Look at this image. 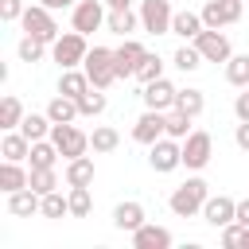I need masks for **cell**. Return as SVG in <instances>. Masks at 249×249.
Listing matches in <instances>:
<instances>
[{"label":"cell","mask_w":249,"mask_h":249,"mask_svg":"<svg viewBox=\"0 0 249 249\" xmlns=\"http://www.w3.org/2000/svg\"><path fill=\"white\" fill-rule=\"evenodd\" d=\"M39 210H43V195H39V191L19 187V191L8 195V214H16V218H31V214H39Z\"/></svg>","instance_id":"cell-17"},{"label":"cell","mask_w":249,"mask_h":249,"mask_svg":"<svg viewBox=\"0 0 249 249\" xmlns=\"http://www.w3.org/2000/svg\"><path fill=\"white\" fill-rule=\"evenodd\" d=\"M105 16H109L105 0H78V4L70 8V23H74V31H82V35L105 27Z\"/></svg>","instance_id":"cell-8"},{"label":"cell","mask_w":249,"mask_h":249,"mask_svg":"<svg viewBox=\"0 0 249 249\" xmlns=\"http://www.w3.org/2000/svg\"><path fill=\"white\" fill-rule=\"evenodd\" d=\"M39 4H47V8H51V12H58V8H74V4H78V0H39Z\"/></svg>","instance_id":"cell-45"},{"label":"cell","mask_w":249,"mask_h":249,"mask_svg":"<svg viewBox=\"0 0 249 249\" xmlns=\"http://www.w3.org/2000/svg\"><path fill=\"white\" fill-rule=\"evenodd\" d=\"M27 183H31V171H27L19 160H4V163H0V191H4V195L19 191V187H27Z\"/></svg>","instance_id":"cell-21"},{"label":"cell","mask_w":249,"mask_h":249,"mask_svg":"<svg viewBox=\"0 0 249 249\" xmlns=\"http://www.w3.org/2000/svg\"><path fill=\"white\" fill-rule=\"evenodd\" d=\"M105 8H132V0H105Z\"/></svg>","instance_id":"cell-46"},{"label":"cell","mask_w":249,"mask_h":249,"mask_svg":"<svg viewBox=\"0 0 249 249\" xmlns=\"http://www.w3.org/2000/svg\"><path fill=\"white\" fill-rule=\"evenodd\" d=\"M237 222H241V226H249V198H241V202H237Z\"/></svg>","instance_id":"cell-44"},{"label":"cell","mask_w":249,"mask_h":249,"mask_svg":"<svg viewBox=\"0 0 249 249\" xmlns=\"http://www.w3.org/2000/svg\"><path fill=\"white\" fill-rule=\"evenodd\" d=\"M233 117H237V121H249V89L233 97Z\"/></svg>","instance_id":"cell-42"},{"label":"cell","mask_w":249,"mask_h":249,"mask_svg":"<svg viewBox=\"0 0 249 249\" xmlns=\"http://www.w3.org/2000/svg\"><path fill=\"white\" fill-rule=\"evenodd\" d=\"M210 156H214V136L202 132V128H195V132L183 140V167H187V171H202V167L210 163Z\"/></svg>","instance_id":"cell-6"},{"label":"cell","mask_w":249,"mask_h":249,"mask_svg":"<svg viewBox=\"0 0 249 249\" xmlns=\"http://www.w3.org/2000/svg\"><path fill=\"white\" fill-rule=\"evenodd\" d=\"M27 113H23V105H19V97L16 93H4L0 97V128L4 132H12V128H19V121H23Z\"/></svg>","instance_id":"cell-26"},{"label":"cell","mask_w":249,"mask_h":249,"mask_svg":"<svg viewBox=\"0 0 249 249\" xmlns=\"http://www.w3.org/2000/svg\"><path fill=\"white\" fill-rule=\"evenodd\" d=\"M233 144H237L241 152H249V121H237V128H233Z\"/></svg>","instance_id":"cell-43"},{"label":"cell","mask_w":249,"mask_h":249,"mask_svg":"<svg viewBox=\"0 0 249 249\" xmlns=\"http://www.w3.org/2000/svg\"><path fill=\"white\" fill-rule=\"evenodd\" d=\"M89 86H93V82H89V74H86V70H78V66L62 70V78H58V93H66V97H74V101H78Z\"/></svg>","instance_id":"cell-24"},{"label":"cell","mask_w":249,"mask_h":249,"mask_svg":"<svg viewBox=\"0 0 249 249\" xmlns=\"http://www.w3.org/2000/svg\"><path fill=\"white\" fill-rule=\"evenodd\" d=\"M171 0H140V27L148 35H167L171 31Z\"/></svg>","instance_id":"cell-7"},{"label":"cell","mask_w":249,"mask_h":249,"mask_svg":"<svg viewBox=\"0 0 249 249\" xmlns=\"http://www.w3.org/2000/svg\"><path fill=\"white\" fill-rule=\"evenodd\" d=\"M226 82L237 86V89L249 86V54H233V58L226 62Z\"/></svg>","instance_id":"cell-33"},{"label":"cell","mask_w":249,"mask_h":249,"mask_svg":"<svg viewBox=\"0 0 249 249\" xmlns=\"http://www.w3.org/2000/svg\"><path fill=\"white\" fill-rule=\"evenodd\" d=\"M195 47L202 51V58H206V62H230V58H233L230 39H226L222 31H214V27H202V31H198V39H195Z\"/></svg>","instance_id":"cell-12"},{"label":"cell","mask_w":249,"mask_h":249,"mask_svg":"<svg viewBox=\"0 0 249 249\" xmlns=\"http://www.w3.org/2000/svg\"><path fill=\"white\" fill-rule=\"evenodd\" d=\"M160 136H167V113H160V109H144L140 117H136V124H132V140L136 144H156Z\"/></svg>","instance_id":"cell-11"},{"label":"cell","mask_w":249,"mask_h":249,"mask_svg":"<svg viewBox=\"0 0 249 249\" xmlns=\"http://www.w3.org/2000/svg\"><path fill=\"white\" fill-rule=\"evenodd\" d=\"M23 0H0V19L4 23H16V19H23Z\"/></svg>","instance_id":"cell-40"},{"label":"cell","mask_w":249,"mask_h":249,"mask_svg":"<svg viewBox=\"0 0 249 249\" xmlns=\"http://www.w3.org/2000/svg\"><path fill=\"white\" fill-rule=\"evenodd\" d=\"M51 140H54V148H58L66 160L89 152V132H82L74 121H70V124H54V128H51Z\"/></svg>","instance_id":"cell-9"},{"label":"cell","mask_w":249,"mask_h":249,"mask_svg":"<svg viewBox=\"0 0 249 249\" xmlns=\"http://www.w3.org/2000/svg\"><path fill=\"white\" fill-rule=\"evenodd\" d=\"M171 62H175V66H179L183 74H191V70H198V66L206 62V58H202V51H198L195 43H183V47H179V51L171 54Z\"/></svg>","instance_id":"cell-31"},{"label":"cell","mask_w":249,"mask_h":249,"mask_svg":"<svg viewBox=\"0 0 249 249\" xmlns=\"http://www.w3.org/2000/svg\"><path fill=\"white\" fill-rule=\"evenodd\" d=\"M202 27H206V23H202V12H191V8L175 12V19H171V35H179V39H187V43H195Z\"/></svg>","instance_id":"cell-20"},{"label":"cell","mask_w":249,"mask_h":249,"mask_svg":"<svg viewBox=\"0 0 249 249\" xmlns=\"http://www.w3.org/2000/svg\"><path fill=\"white\" fill-rule=\"evenodd\" d=\"M117 144H121V132H117V128H109V124H97V128L89 132V148H93L97 156L117 152Z\"/></svg>","instance_id":"cell-29"},{"label":"cell","mask_w":249,"mask_h":249,"mask_svg":"<svg viewBox=\"0 0 249 249\" xmlns=\"http://www.w3.org/2000/svg\"><path fill=\"white\" fill-rule=\"evenodd\" d=\"M136 78H140V82H156V78H163V58L152 54V51H144V58H140V66H136Z\"/></svg>","instance_id":"cell-38"},{"label":"cell","mask_w":249,"mask_h":249,"mask_svg":"<svg viewBox=\"0 0 249 249\" xmlns=\"http://www.w3.org/2000/svg\"><path fill=\"white\" fill-rule=\"evenodd\" d=\"M66 187H89L93 183V160L89 156H74V160H66Z\"/></svg>","instance_id":"cell-23"},{"label":"cell","mask_w":249,"mask_h":249,"mask_svg":"<svg viewBox=\"0 0 249 249\" xmlns=\"http://www.w3.org/2000/svg\"><path fill=\"white\" fill-rule=\"evenodd\" d=\"M58 148H54V140L47 136V140H31V156H27V163L31 167H54L58 163Z\"/></svg>","instance_id":"cell-28"},{"label":"cell","mask_w":249,"mask_h":249,"mask_svg":"<svg viewBox=\"0 0 249 249\" xmlns=\"http://www.w3.org/2000/svg\"><path fill=\"white\" fill-rule=\"evenodd\" d=\"M132 249H171V230L156 226V222H144L132 233Z\"/></svg>","instance_id":"cell-16"},{"label":"cell","mask_w":249,"mask_h":249,"mask_svg":"<svg viewBox=\"0 0 249 249\" xmlns=\"http://www.w3.org/2000/svg\"><path fill=\"white\" fill-rule=\"evenodd\" d=\"M82 70L89 74V82H93L97 89H109V86L117 82V54H113L109 47H89Z\"/></svg>","instance_id":"cell-3"},{"label":"cell","mask_w":249,"mask_h":249,"mask_svg":"<svg viewBox=\"0 0 249 249\" xmlns=\"http://www.w3.org/2000/svg\"><path fill=\"white\" fill-rule=\"evenodd\" d=\"M47 47L51 43H43V39H35V35H23L19 39V47H16V54H19V62H43V54H47Z\"/></svg>","instance_id":"cell-30"},{"label":"cell","mask_w":249,"mask_h":249,"mask_svg":"<svg viewBox=\"0 0 249 249\" xmlns=\"http://www.w3.org/2000/svg\"><path fill=\"white\" fill-rule=\"evenodd\" d=\"M191 121L195 117H187L183 109H167V136H175V140H187L195 128H191Z\"/></svg>","instance_id":"cell-36"},{"label":"cell","mask_w":249,"mask_h":249,"mask_svg":"<svg viewBox=\"0 0 249 249\" xmlns=\"http://www.w3.org/2000/svg\"><path fill=\"white\" fill-rule=\"evenodd\" d=\"M144 222H148V218H144V206H140V202L128 198V202H117V206H113V226H117V230L136 233Z\"/></svg>","instance_id":"cell-18"},{"label":"cell","mask_w":249,"mask_h":249,"mask_svg":"<svg viewBox=\"0 0 249 249\" xmlns=\"http://www.w3.org/2000/svg\"><path fill=\"white\" fill-rule=\"evenodd\" d=\"M78 109H82V117H97V113H105V89L89 86V89L78 97Z\"/></svg>","instance_id":"cell-35"},{"label":"cell","mask_w":249,"mask_h":249,"mask_svg":"<svg viewBox=\"0 0 249 249\" xmlns=\"http://www.w3.org/2000/svg\"><path fill=\"white\" fill-rule=\"evenodd\" d=\"M47 117H51L54 124H70V121H78V117H82V109H78V101H74V97L54 93V97H51V105H47Z\"/></svg>","instance_id":"cell-22"},{"label":"cell","mask_w":249,"mask_h":249,"mask_svg":"<svg viewBox=\"0 0 249 249\" xmlns=\"http://www.w3.org/2000/svg\"><path fill=\"white\" fill-rule=\"evenodd\" d=\"M241 237H245V226H241V222L222 226V245H241Z\"/></svg>","instance_id":"cell-41"},{"label":"cell","mask_w":249,"mask_h":249,"mask_svg":"<svg viewBox=\"0 0 249 249\" xmlns=\"http://www.w3.org/2000/svg\"><path fill=\"white\" fill-rule=\"evenodd\" d=\"M43 218H66L70 214V195H62V191H51V195H43V210H39Z\"/></svg>","instance_id":"cell-34"},{"label":"cell","mask_w":249,"mask_h":249,"mask_svg":"<svg viewBox=\"0 0 249 249\" xmlns=\"http://www.w3.org/2000/svg\"><path fill=\"white\" fill-rule=\"evenodd\" d=\"M245 89H249V86H245Z\"/></svg>","instance_id":"cell-47"},{"label":"cell","mask_w":249,"mask_h":249,"mask_svg":"<svg viewBox=\"0 0 249 249\" xmlns=\"http://www.w3.org/2000/svg\"><path fill=\"white\" fill-rule=\"evenodd\" d=\"M202 222L214 226V230L237 222V198H230V195H210L206 206H202Z\"/></svg>","instance_id":"cell-13"},{"label":"cell","mask_w":249,"mask_h":249,"mask_svg":"<svg viewBox=\"0 0 249 249\" xmlns=\"http://www.w3.org/2000/svg\"><path fill=\"white\" fill-rule=\"evenodd\" d=\"M206 198H210V183L195 175V179H187L183 187H175V191H171L167 206H171V214H175V218H195V214H202Z\"/></svg>","instance_id":"cell-1"},{"label":"cell","mask_w":249,"mask_h":249,"mask_svg":"<svg viewBox=\"0 0 249 249\" xmlns=\"http://www.w3.org/2000/svg\"><path fill=\"white\" fill-rule=\"evenodd\" d=\"M89 210H93L89 187H70V218H89Z\"/></svg>","instance_id":"cell-39"},{"label":"cell","mask_w":249,"mask_h":249,"mask_svg":"<svg viewBox=\"0 0 249 249\" xmlns=\"http://www.w3.org/2000/svg\"><path fill=\"white\" fill-rule=\"evenodd\" d=\"M241 8H245V0H206L202 4V23L214 27V31H222V27H230V23L241 19Z\"/></svg>","instance_id":"cell-10"},{"label":"cell","mask_w":249,"mask_h":249,"mask_svg":"<svg viewBox=\"0 0 249 249\" xmlns=\"http://www.w3.org/2000/svg\"><path fill=\"white\" fill-rule=\"evenodd\" d=\"M27 187L39 191V195L58 191V175H54V167H31V183H27Z\"/></svg>","instance_id":"cell-37"},{"label":"cell","mask_w":249,"mask_h":249,"mask_svg":"<svg viewBox=\"0 0 249 249\" xmlns=\"http://www.w3.org/2000/svg\"><path fill=\"white\" fill-rule=\"evenodd\" d=\"M23 31L27 35H35V39H43V43H54L62 31H58V23H54V12L47 8V4H31L27 12H23Z\"/></svg>","instance_id":"cell-5"},{"label":"cell","mask_w":249,"mask_h":249,"mask_svg":"<svg viewBox=\"0 0 249 249\" xmlns=\"http://www.w3.org/2000/svg\"><path fill=\"white\" fill-rule=\"evenodd\" d=\"M105 27H109L113 35L128 39V35L140 27V12H132V8H109V16H105Z\"/></svg>","instance_id":"cell-19"},{"label":"cell","mask_w":249,"mask_h":249,"mask_svg":"<svg viewBox=\"0 0 249 249\" xmlns=\"http://www.w3.org/2000/svg\"><path fill=\"white\" fill-rule=\"evenodd\" d=\"M0 156H4V160H19V163H23V160L31 156V140H27L19 128H12V132H4V140H0Z\"/></svg>","instance_id":"cell-25"},{"label":"cell","mask_w":249,"mask_h":249,"mask_svg":"<svg viewBox=\"0 0 249 249\" xmlns=\"http://www.w3.org/2000/svg\"><path fill=\"white\" fill-rule=\"evenodd\" d=\"M117 78H136V66H140V58H144V47H140V39H124L117 51Z\"/></svg>","instance_id":"cell-15"},{"label":"cell","mask_w":249,"mask_h":249,"mask_svg":"<svg viewBox=\"0 0 249 249\" xmlns=\"http://www.w3.org/2000/svg\"><path fill=\"white\" fill-rule=\"evenodd\" d=\"M175 109H183L187 117H198V113L206 109L202 89H191V86H187V89H179V93H175Z\"/></svg>","instance_id":"cell-32"},{"label":"cell","mask_w":249,"mask_h":249,"mask_svg":"<svg viewBox=\"0 0 249 249\" xmlns=\"http://www.w3.org/2000/svg\"><path fill=\"white\" fill-rule=\"evenodd\" d=\"M51 128H54V121H51L47 113H27V117L19 121V132H23L27 140H47Z\"/></svg>","instance_id":"cell-27"},{"label":"cell","mask_w":249,"mask_h":249,"mask_svg":"<svg viewBox=\"0 0 249 249\" xmlns=\"http://www.w3.org/2000/svg\"><path fill=\"white\" fill-rule=\"evenodd\" d=\"M148 163H152V171H160V175L183 167V140H175V136H160L156 144H148Z\"/></svg>","instance_id":"cell-4"},{"label":"cell","mask_w":249,"mask_h":249,"mask_svg":"<svg viewBox=\"0 0 249 249\" xmlns=\"http://www.w3.org/2000/svg\"><path fill=\"white\" fill-rule=\"evenodd\" d=\"M86 54H89V43H86V35H82V31H62V35L51 43V58H54L62 70L82 66V62H86Z\"/></svg>","instance_id":"cell-2"},{"label":"cell","mask_w":249,"mask_h":249,"mask_svg":"<svg viewBox=\"0 0 249 249\" xmlns=\"http://www.w3.org/2000/svg\"><path fill=\"white\" fill-rule=\"evenodd\" d=\"M175 86L167 82V78H156V82H144V105L148 109H160V113H167V109H175Z\"/></svg>","instance_id":"cell-14"}]
</instances>
